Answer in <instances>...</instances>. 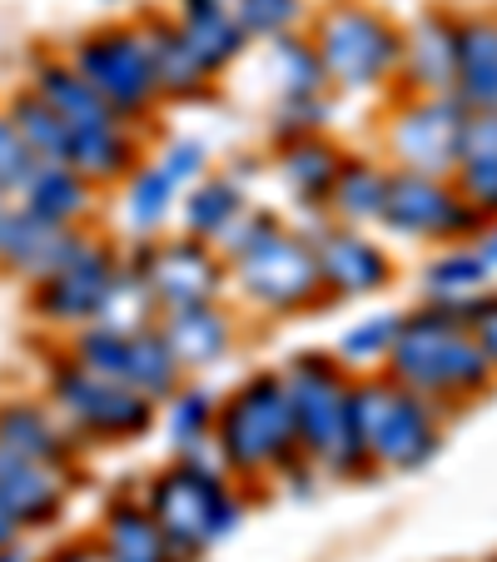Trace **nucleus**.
Wrapping results in <instances>:
<instances>
[{
    "mask_svg": "<svg viewBox=\"0 0 497 562\" xmlns=\"http://www.w3.org/2000/svg\"><path fill=\"white\" fill-rule=\"evenodd\" d=\"M393 373L418 398H453V393H477L493 369L483 349L467 334V318L458 308H428V314L398 318V339L388 349Z\"/></svg>",
    "mask_w": 497,
    "mask_h": 562,
    "instance_id": "nucleus-1",
    "label": "nucleus"
},
{
    "mask_svg": "<svg viewBox=\"0 0 497 562\" xmlns=\"http://www.w3.org/2000/svg\"><path fill=\"white\" fill-rule=\"evenodd\" d=\"M289 393V414H294V434L298 448L308 458H318L334 473H359L363 458L359 438H353V414H349V383L339 379L334 363H324L318 353H304L298 363H289L279 373Z\"/></svg>",
    "mask_w": 497,
    "mask_h": 562,
    "instance_id": "nucleus-2",
    "label": "nucleus"
},
{
    "mask_svg": "<svg viewBox=\"0 0 497 562\" xmlns=\"http://www.w3.org/2000/svg\"><path fill=\"white\" fill-rule=\"evenodd\" d=\"M349 414H353V438H359L363 458L383 468H423L438 453V424L428 398L408 393L398 383H363L349 393Z\"/></svg>",
    "mask_w": 497,
    "mask_h": 562,
    "instance_id": "nucleus-3",
    "label": "nucleus"
},
{
    "mask_svg": "<svg viewBox=\"0 0 497 562\" xmlns=\"http://www.w3.org/2000/svg\"><path fill=\"white\" fill-rule=\"evenodd\" d=\"M214 448H219L224 463L255 473V468H274L284 458L298 453V434H294V414H289V393L284 383L269 373V379L244 383L234 393L224 414L214 418Z\"/></svg>",
    "mask_w": 497,
    "mask_h": 562,
    "instance_id": "nucleus-4",
    "label": "nucleus"
},
{
    "mask_svg": "<svg viewBox=\"0 0 497 562\" xmlns=\"http://www.w3.org/2000/svg\"><path fill=\"white\" fill-rule=\"evenodd\" d=\"M149 518L159 522V532L170 538V548L180 558L210 548V542L229 538L239 528V503L224 493L219 473L200 463H184L174 473H165L149 493Z\"/></svg>",
    "mask_w": 497,
    "mask_h": 562,
    "instance_id": "nucleus-5",
    "label": "nucleus"
},
{
    "mask_svg": "<svg viewBox=\"0 0 497 562\" xmlns=\"http://www.w3.org/2000/svg\"><path fill=\"white\" fill-rule=\"evenodd\" d=\"M318 60H324L328 80H339L349 90L379 86L383 75L403 60V41L388 21H379L373 11L359 5H343V11L324 15V31H318Z\"/></svg>",
    "mask_w": 497,
    "mask_h": 562,
    "instance_id": "nucleus-6",
    "label": "nucleus"
},
{
    "mask_svg": "<svg viewBox=\"0 0 497 562\" xmlns=\"http://www.w3.org/2000/svg\"><path fill=\"white\" fill-rule=\"evenodd\" d=\"M75 70H80V80H90V90H95L115 115H139V110H149L159 95L155 65H149L145 35L139 31L90 35V41L75 50Z\"/></svg>",
    "mask_w": 497,
    "mask_h": 562,
    "instance_id": "nucleus-7",
    "label": "nucleus"
},
{
    "mask_svg": "<svg viewBox=\"0 0 497 562\" xmlns=\"http://www.w3.org/2000/svg\"><path fill=\"white\" fill-rule=\"evenodd\" d=\"M50 393L55 404L95 438H139L155 424V398H145V393L125 389L115 379H100V373L80 369V363L55 369Z\"/></svg>",
    "mask_w": 497,
    "mask_h": 562,
    "instance_id": "nucleus-8",
    "label": "nucleus"
},
{
    "mask_svg": "<svg viewBox=\"0 0 497 562\" xmlns=\"http://www.w3.org/2000/svg\"><path fill=\"white\" fill-rule=\"evenodd\" d=\"M80 369L125 383V389L145 393V398H170V393L180 389V359L149 329L145 334L90 329L86 339H80Z\"/></svg>",
    "mask_w": 497,
    "mask_h": 562,
    "instance_id": "nucleus-9",
    "label": "nucleus"
},
{
    "mask_svg": "<svg viewBox=\"0 0 497 562\" xmlns=\"http://www.w3.org/2000/svg\"><path fill=\"white\" fill-rule=\"evenodd\" d=\"M239 284L264 308H308L318 299V289H324V279H318V259L308 239L274 234L255 255L239 259Z\"/></svg>",
    "mask_w": 497,
    "mask_h": 562,
    "instance_id": "nucleus-10",
    "label": "nucleus"
},
{
    "mask_svg": "<svg viewBox=\"0 0 497 562\" xmlns=\"http://www.w3.org/2000/svg\"><path fill=\"white\" fill-rule=\"evenodd\" d=\"M463 125H467V105L458 95H433L423 105L403 110L398 130H393V149H398L403 170L418 175H443L458 170V149H463Z\"/></svg>",
    "mask_w": 497,
    "mask_h": 562,
    "instance_id": "nucleus-11",
    "label": "nucleus"
},
{
    "mask_svg": "<svg viewBox=\"0 0 497 562\" xmlns=\"http://www.w3.org/2000/svg\"><path fill=\"white\" fill-rule=\"evenodd\" d=\"M383 224H393L398 234H413V239H448V234L467 229L477 220L443 180L418 170H403L388 180V194H383Z\"/></svg>",
    "mask_w": 497,
    "mask_h": 562,
    "instance_id": "nucleus-12",
    "label": "nucleus"
},
{
    "mask_svg": "<svg viewBox=\"0 0 497 562\" xmlns=\"http://www.w3.org/2000/svg\"><path fill=\"white\" fill-rule=\"evenodd\" d=\"M120 265L110 249L90 245L70 259L65 269H55L50 279H41V294H35V308H41L50 324H86V318L100 314V304H105L110 284H115Z\"/></svg>",
    "mask_w": 497,
    "mask_h": 562,
    "instance_id": "nucleus-13",
    "label": "nucleus"
},
{
    "mask_svg": "<svg viewBox=\"0 0 497 562\" xmlns=\"http://www.w3.org/2000/svg\"><path fill=\"white\" fill-rule=\"evenodd\" d=\"M145 274L155 304L184 308V304H210L219 289V259L200 245V239H174V245H155L135 259Z\"/></svg>",
    "mask_w": 497,
    "mask_h": 562,
    "instance_id": "nucleus-14",
    "label": "nucleus"
},
{
    "mask_svg": "<svg viewBox=\"0 0 497 562\" xmlns=\"http://www.w3.org/2000/svg\"><path fill=\"white\" fill-rule=\"evenodd\" d=\"M86 249V239L60 220H45L35 210H5L0 224V265L31 279H50L55 269H65L75 255Z\"/></svg>",
    "mask_w": 497,
    "mask_h": 562,
    "instance_id": "nucleus-15",
    "label": "nucleus"
},
{
    "mask_svg": "<svg viewBox=\"0 0 497 562\" xmlns=\"http://www.w3.org/2000/svg\"><path fill=\"white\" fill-rule=\"evenodd\" d=\"M65 503V468L0 448V508L15 522H50Z\"/></svg>",
    "mask_w": 497,
    "mask_h": 562,
    "instance_id": "nucleus-16",
    "label": "nucleus"
},
{
    "mask_svg": "<svg viewBox=\"0 0 497 562\" xmlns=\"http://www.w3.org/2000/svg\"><path fill=\"white\" fill-rule=\"evenodd\" d=\"M314 259L318 279L328 289H339V294H373V289L388 284V259L353 229H328L314 245Z\"/></svg>",
    "mask_w": 497,
    "mask_h": 562,
    "instance_id": "nucleus-17",
    "label": "nucleus"
},
{
    "mask_svg": "<svg viewBox=\"0 0 497 562\" xmlns=\"http://www.w3.org/2000/svg\"><path fill=\"white\" fill-rule=\"evenodd\" d=\"M159 339L180 359V369H204V363L224 359V349H229V318L214 304H184L165 314Z\"/></svg>",
    "mask_w": 497,
    "mask_h": 562,
    "instance_id": "nucleus-18",
    "label": "nucleus"
},
{
    "mask_svg": "<svg viewBox=\"0 0 497 562\" xmlns=\"http://www.w3.org/2000/svg\"><path fill=\"white\" fill-rule=\"evenodd\" d=\"M453 95L467 110H497V25L467 21L458 25V75Z\"/></svg>",
    "mask_w": 497,
    "mask_h": 562,
    "instance_id": "nucleus-19",
    "label": "nucleus"
},
{
    "mask_svg": "<svg viewBox=\"0 0 497 562\" xmlns=\"http://www.w3.org/2000/svg\"><path fill=\"white\" fill-rule=\"evenodd\" d=\"M35 95L55 110L70 130H100V125H115V110L90 90V80H80V70H65V65H45L41 80H35Z\"/></svg>",
    "mask_w": 497,
    "mask_h": 562,
    "instance_id": "nucleus-20",
    "label": "nucleus"
},
{
    "mask_svg": "<svg viewBox=\"0 0 497 562\" xmlns=\"http://www.w3.org/2000/svg\"><path fill=\"white\" fill-rule=\"evenodd\" d=\"M0 448L5 453L35 458V463H65L70 438L45 408L35 404H0Z\"/></svg>",
    "mask_w": 497,
    "mask_h": 562,
    "instance_id": "nucleus-21",
    "label": "nucleus"
},
{
    "mask_svg": "<svg viewBox=\"0 0 497 562\" xmlns=\"http://www.w3.org/2000/svg\"><path fill=\"white\" fill-rule=\"evenodd\" d=\"M105 552L115 562H180V552L170 548V538L159 532V522L149 518V508L120 503L105 522Z\"/></svg>",
    "mask_w": 497,
    "mask_h": 562,
    "instance_id": "nucleus-22",
    "label": "nucleus"
},
{
    "mask_svg": "<svg viewBox=\"0 0 497 562\" xmlns=\"http://www.w3.org/2000/svg\"><path fill=\"white\" fill-rule=\"evenodd\" d=\"M408 65L418 75V86H428L433 95H448L458 75V25L443 15H428L408 41Z\"/></svg>",
    "mask_w": 497,
    "mask_h": 562,
    "instance_id": "nucleus-23",
    "label": "nucleus"
},
{
    "mask_svg": "<svg viewBox=\"0 0 497 562\" xmlns=\"http://www.w3.org/2000/svg\"><path fill=\"white\" fill-rule=\"evenodd\" d=\"M145 35V50H149V65H155V80L165 95H194L204 86V65L194 60V50L184 45V35L174 25H149Z\"/></svg>",
    "mask_w": 497,
    "mask_h": 562,
    "instance_id": "nucleus-24",
    "label": "nucleus"
},
{
    "mask_svg": "<svg viewBox=\"0 0 497 562\" xmlns=\"http://www.w3.org/2000/svg\"><path fill=\"white\" fill-rule=\"evenodd\" d=\"M90 204V180L80 170H70V165H41V170L31 175V184H25V210L45 214V220H80Z\"/></svg>",
    "mask_w": 497,
    "mask_h": 562,
    "instance_id": "nucleus-25",
    "label": "nucleus"
},
{
    "mask_svg": "<svg viewBox=\"0 0 497 562\" xmlns=\"http://www.w3.org/2000/svg\"><path fill=\"white\" fill-rule=\"evenodd\" d=\"M11 125L21 130V139L31 145V155L41 159V165H70V145H75V130L65 125L60 115H55L50 105H45L41 95H21L11 105Z\"/></svg>",
    "mask_w": 497,
    "mask_h": 562,
    "instance_id": "nucleus-26",
    "label": "nucleus"
},
{
    "mask_svg": "<svg viewBox=\"0 0 497 562\" xmlns=\"http://www.w3.org/2000/svg\"><path fill=\"white\" fill-rule=\"evenodd\" d=\"M135 159V145H129L125 125H100V130H75L70 145V170H80L86 180H120Z\"/></svg>",
    "mask_w": 497,
    "mask_h": 562,
    "instance_id": "nucleus-27",
    "label": "nucleus"
},
{
    "mask_svg": "<svg viewBox=\"0 0 497 562\" xmlns=\"http://www.w3.org/2000/svg\"><path fill=\"white\" fill-rule=\"evenodd\" d=\"M383 194H388V175L373 170V165H363V159L339 165L334 184H328V204H334L343 220H379Z\"/></svg>",
    "mask_w": 497,
    "mask_h": 562,
    "instance_id": "nucleus-28",
    "label": "nucleus"
},
{
    "mask_svg": "<svg viewBox=\"0 0 497 562\" xmlns=\"http://www.w3.org/2000/svg\"><path fill=\"white\" fill-rule=\"evenodd\" d=\"M155 314V294H149L145 274L139 269H120L115 284H110L105 304L95 314V329L110 334H145V318Z\"/></svg>",
    "mask_w": 497,
    "mask_h": 562,
    "instance_id": "nucleus-29",
    "label": "nucleus"
},
{
    "mask_svg": "<svg viewBox=\"0 0 497 562\" xmlns=\"http://www.w3.org/2000/svg\"><path fill=\"white\" fill-rule=\"evenodd\" d=\"M487 274H493V269L483 265V255H477V249H458V255L438 259V265L428 269V294H433L443 308L467 314V304H473L477 289L487 284Z\"/></svg>",
    "mask_w": 497,
    "mask_h": 562,
    "instance_id": "nucleus-30",
    "label": "nucleus"
},
{
    "mask_svg": "<svg viewBox=\"0 0 497 562\" xmlns=\"http://www.w3.org/2000/svg\"><path fill=\"white\" fill-rule=\"evenodd\" d=\"M184 45L204 70H219L244 50V31L234 25V11H210V15H184Z\"/></svg>",
    "mask_w": 497,
    "mask_h": 562,
    "instance_id": "nucleus-31",
    "label": "nucleus"
},
{
    "mask_svg": "<svg viewBox=\"0 0 497 562\" xmlns=\"http://www.w3.org/2000/svg\"><path fill=\"white\" fill-rule=\"evenodd\" d=\"M274 80L284 86L289 100L324 95L328 70H324V60H318L314 45H304L298 35H279V41H274Z\"/></svg>",
    "mask_w": 497,
    "mask_h": 562,
    "instance_id": "nucleus-32",
    "label": "nucleus"
},
{
    "mask_svg": "<svg viewBox=\"0 0 497 562\" xmlns=\"http://www.w3.org/2000/svg\"><path fill=\"white\" fill-rule=\"evenodd\" d=\"M339 149H328L324 139H298L294 149H289V159H284V175H289V184H294L304 200H328V184H334V175H339Z\"/></svg>",
    "mask_w": 497,
    "mask_h": 562,
    "instance_id": "nucleus-33",
    "label": "nucleus"
},
{
    "mask_svg": "<svg viewBox=\"0 0 497 562\" xmlns=\"http://www.w3.org/2000/svg\"><path fill=\"white\" fill-rule=\"evenodd\" d=\"M174 194H180V184L159 170V165L155 170H139L135 184H129V224H135V229H155V224L170 214Z\"/></svg>",
    "mask_w": 497,
    "mask_h": 562,
    "instance_id": "nucleus-34",
    "label": "nucleus"
},
{
    "mask_svg": "<svg viewBox=\"0 0 497 562\" xmlns=\"http://www.w3.org/2000/svg\"><path fill=\"white\" fill-rule=\"evenodd\" d=\"M239 210H244L239 190H234V184H224V180L219 184H200V190L184 200V220H190L194 234H219Z\"/></svg>",
    "mask_w": 497,
    "mask_h": 562,
    "instance_id": "nucleus-35",
    "label": "nucleus"
},
{
    "mask_svg": "<svg viewBox=\"0 0 497 562\" xmlns=\"http://www.w3.org/2000/svg\"><path fill=\"white\" fill-rule=\"evenodd\" d=\"M35 170H41V159L31 155V145L11 125V115H0V194H25Z\"/></svg>",
    "mask_w": 497,
    "mask_h": 562,
    "instance_id": "nucleus-36",
    "label": "nucleus"
},
{
    "mask_svg": "<svg viewBox=\"0 0 497 562\" xmlns=\"http://www.w3.org/2000/svg\"><path fill=\"white\" fill-rule=\"evenodd\" d=\"M298 21V0H234V25L249 35H289Z\"/></svg>",
    "mask_w": 497,
    "mask_h": 562,
    "instance_id": "nucleus-37",
    "label": "nucleus"
},
{
    "mask_svg": "<svg viewBox=\"0 0 497 562\" xmlns=\"http://www.w3.org/2000/svg\"><path fill=\"white\" fill-rule=\"evenodd\" d=\"M279 234V224H274V214H255V210H239L229 224H224L214 239H219V249L229 259H244V255H255L264 239H274Z\"/></svg>",
    "mask_w": 497,
    "mask_h": 562,
    "instance_id": "nucleus-38",
    "label": "nucleus"
},
{
    "mask_svg": "<svg viewBox=\"0 0 497 562\" xmlns=\"http://www.w3.org/2000/svg\"><path fill=\"white\" fill-rule=\"evenodd\" d=\"M170 428H174V443L180 448H194L210 438L214 428V404H210V393H180L170 404Z\"/></svg>",
    "mask_w": 497,
    "mask_h": 562,
    "instance_id": "nucleus-39",
    "label": "nucleus"
},
{
    "mask_svg": "<svg viewBox=\"0 0 497 562\" xmlns=\"http://www.w3.org/2000/svg\"><path fill=\"white\" fill-rule=\"evenodd\" d=\"M458 190L473 214H497V159H458Z\"/></svg>",
    "mask_w": 497,
    "mask_h": 562,
    "instance_id": "nucleus-40",
    "label": "nucleus"
},
{
    "mask_svg": "<svg viewBox=\"0 0 497 562\" xmlns=\"http://www.w3.org/2000/svg\"><path fill=\"white\" fill-rule=\"evenodd\" d=\"M393 339H398V314H379V318H369V324L343 334V359L369 363V359H379V353H388Z\"/></svg>",
    "mask_w": 497,
    "mask_h": 562,
    "instance_id": "nucleus-41",
    "label": "nucleus"
},
{
    "mask_svg": "<svg viewBox=\"0 0 497 562\" xmlns=\"http://www.w3.org/2000/svg\"><path fill=\"white\" fill-rule=\"evenodd\" d=\"M458 159H497V110H467Z\"/></svg>",
    "mask_w": 497,
    "mask_h": 562,
    "instance_id": "nucleus-42",
    "label": "nucleus"
},
{
    "mask_svg": "<svg viewBox=\"0 0 497 562\" xmlns=\"http://www.w3.org/2000/svg\"><path fill=\"white\" fill-rule=\"evenodd\" d=\"M463 318H467V334H473V344L483 349L487 369L497 373V299H473Z\"/></svg>",
    "mask_w": 497,
    "mask_h": 562,
    "instance_id": "nucleus-43",
    "label": "nucleus"
},
{
    "mask_svg": "<svg viewBox=\"0 0 497 562\" xmlns=\"http://www.w3.org/2000/svg\"><path fill=\"white\" fill-rule=\"evenodd\" d=\"M159 170L170 175L174 184L194 180V175L204 170V145H194V139H180V145H170V149H165V165H159Z\"/></svg>",
    "mask_w": 497,
    "mask_h": 562,
    "instance_id": "nucleus-44",
    "label": "nucleus"
},
{
    "mask_svg": "<svg viewBox=\"0 0 497 562\" xmlns=\"http://www.w3.org/2000/svg\"><path fill=\"white\" fill-rule=\"evenodd\" d=\"M60 562H115V558H110V552L100 548V542H86V548H70Z\"/></svg>",
    "mask_w": 497,
    "mask_h": 562,
    "instance_id": "nucleus-45",
    "label": "nucleus"
},
{
    "mask_svg": "<svg viewBox=\"0 0 497 562\" xmlns=\"http://www.w3.org/2000/svg\"><path fill=\"white\" fill-rule=\"evenodd\" d=\"M15 528H21V522H15L11 513L0 508V548H11V542H15Z\"/></svg>",
    "mask_w": 497,
    "mask_h": 562,
    "instance_id": "nucleus-46",
    "label": "nucleus"
},
{
    "mask_svg": "<svg viewBox=\"0 0 497 562\" xmlns=\"http://www.w3.org/2000/svg\"><path fill=\"white\" fill-rule=\"evenodd\" d=\"M477 255H483V265H487V269H497V229L483 239V249H477Z\"/></svg>",
    "mask_w": 497,
    "mask_h": 562,
    "instance_id": "nucleus-47",
    "label": "nucleus"
},
{
    "mask_svg": "<svg viewBox=\"0 0 497 562\" xmlns=\"http://www.w3.org/2000/svg\"><path fill=\"white\" fill-rule=\"evenodd\" d=\"M0 562H25V552H15V548H0Z\"/></svg>",
    "mask_w": 497,
    "mask_h": 562,
    "instance_id": "nucleus-48",
    "label": "nucleus"
},
{
    "mask_svg": "<svg viewBox=\"0 0 497 562\" xmlns=\"http://www.w3.org/2000/svg\"><path fill=\"white\" fill-rule=\"evenodd\" d=\"M0 224H5V194H0Z\"/></svg>",
    "mask_w": 497,
    "mask_h": 562,
    "instance_id": "nucleus-49",
    "label": "nucleus"
}]
</instances>
